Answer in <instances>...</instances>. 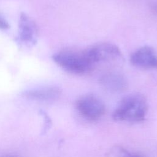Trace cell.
<instances>
[{
    "instance_id": "obj_2",
    "label": "cell",
    "mask_w": 157,
    "mask_h": 157,
    "mask_svg": "<svg viewBox=\"0 0 157 157\" xmlns=\"http://www.w3.org/2000/svg\"><path fill=\"white\" fill-rule=\"evenodd\" d=\"M148 111L145 97L140 93H132L124 97L112 113L117 121L140 122L144 120Z\"/></svg>"
},
{
    "instance_id": "obj_3",
    "label": "cell",
    "mask_w": 157,
    "mask_h": 157,
    "mask_svg": "<svg viewBox=\"0 0 157 157\" xmlns=\"http://www.w3.org/2000/svg\"><path fill=\"white\" fill-rule=\"evenodd\" d=\"M75 107L80 115L89 121H97L105 113L104 102L93 94L80 97L75 102Z\"/></svg>"
},
{
    "instance_id": "obj_5",
    "label": "cell",
    "mask_w": 157,
    "mask_h": 157,
    "mask_svg": "<svg viewBox=\"0 0 157 157\" xmlns=\"http://www.w3.org/2000/svg\"><path fill=\"white\" fill-rule=\"evenodd\" d=\"M89 48L96 64L101 62L116 60L121 56L120 48L111 43H101Z\"/></svg>"
},
{
    "instance_id": "obj_7",
    "label": "cell",
    "mask_w": 157,
    "mask_h": 157,
    "mask_svg": "<svg viewBox=\"0 0 157 157\" xmlns=\"http://www.w3.org/2000/svg\"><path fill=\"white\" fill-rule=\"evenodd\" d=\"M61 90L55 86L45 87L28 91L25 93L26 98L42 102H52L59 98Z\"/></svg>"
},
{
    "instance_id": "obj_4",
    "label": "cell",
    "mask_w": 157,
    "mask_h": 157,
    "mask_svg": "<svg viewBox=\"0 0 157 157\" xmlns=\"http://www.w3.org/2000/svg\"><path fill=\"white\" fill-rule=\"evenodd\" d=\"M130 61L132 65L140 69L157 68V54L149 46H144L136 50L131 55Z\"/></svg>"
},
{
    "instance_id": "obj_6",
    "label": "cell",
    "mask_w": 157,
    "mask_h": 157,
    "mask_svg": "<svg viewBox=\"0 0 157 157\" xmlns=\"http://www.w3.org/2000/svg\"><path fill=\"white\" fill-rule=\"evenodd\" d=\"M99 82L107 91L111 93H121L126 90L128 83L123 74L117 71H110L102 75Z\"/></svg>"
},
{
    "instance_id": "obj_1",
    "label": "cell",
    "mask_w": 157,
    "mask_h": 157,
    "mask_svg": "<svg viewBox=\"0 0 157 157\" xmlns=\"http://www.w3.org/2000/svg\"><path fill=\"white\" fill-rule=\"evenodd\" d=\"M53 59L63 69L75 74H86L96 66L89 48L62 50L53 56Z\"/></svg>"
},
{
    "instance_id": "obj_8",
    "label": "cell",
    "mask_w": 157,
    "mask_h": 157,
    "mask_svg": "<svg viewBox=\"0 0 157 157\" xmlns=\"http://www.w3.org/2000/svg\"><path fill=\"white\" fill-rule=\"evenodd\" d=\"M36 35L34 24L25 15L21 17L20 25V36L23 41L31 42Z\"/></svg>"
},
{
    "instance_id": "obj_9",
    "label": "cell",
    "mask_w": 157,
    "mask_h": 157,
    "mask_svg": "<svg viewBox=\"0 0 157 157\" xmlns=\"http://www.w3.org/2000/svg\"><path fill=\"white\" fill-rule=\"evenodd\" d=\"M112 157H144L139 153H131L121 146H116L112 151Z\"/></svg>"
},
{
    "instance_id": "obj_11",
    "label": "cell",
    "mask_w": 157,
    "mask_h": 157,
    "mask_svg": "<svg viewBox=\"0 0 157 157\" xmlns=\"http://www.w3.org/2000/svg\"><path fill=\"white\" fill-rule=\"evenodd\" d=\"M0 157H20V156L16 155H13V154H4V155H0Z\"/></svg>"
},
{
    "instance_id": "obj_10",
    "label": "cell",
    "mask_w": 157,
    "mask_h": 157,
    "mask_svg": "<svg viewBox=\"0 0 157 157\" xmlns=\"http://www.w3.org/2000/svg\"><path fill=\"white\" fill-rule=\"evenodd\" d=\"M8 27V24L7 23L0 17V28H7Z\"/></svg>"
}]
</instances>
